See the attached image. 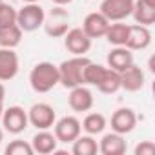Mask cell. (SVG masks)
<instances>
[{
    "mask_svg": "<svg viewBox=\"0 0 155 155\" xmlns=\"http://www.w3.org/2000/svg\"><path fill=\"white\" fill-rule=\"evenodd\" d=\"M99 91L106 93V95H113L120 90V73L111 69V68H106L104 71V77H102V81L99 82Z\"/></svg>",
    "mask_w": 155,
    "mask_h": 155,
    "instance_id": "7402d4cb",
    "label": "cell"
},
{
    "mask_svg": "<svg viewBox=\"0 0 155 155\" xmlns=\"http://www.w3.org/2000/svg\"><path fill=\"white\" fill-rule=\"evenodd\" d=\"M29 84L37 93H48L58 84V68L53 62H38L29 73Z\"/></svg>",
    "mask_w": 155,
    "mask_h": 155,
    "instance_id": "7a4b0ae2",
    "label": "cell"
},
{
    "mask_svg": "<svg viewBox=\"0 0 155 155\" xmlns=\"http://www.w3.org/2000/svg\"><path fill=\"white\" fill-rule=\"evenodd\" d=\"M0 2H2V0H0Z\"/></svg>",
    "mask_w": 155,
    "mask_h": 155,
    "instance_id": "e575fe53",
    "label": "cell"
},
{
    "mask_svg": "<svg viewBox=\"0 0 155 155\" xmlns=\"http://www.w3.org/2000/svg\"><path fill=\"white\" fill-rule=\"evenodd\" d=\"M71 144L73 155H95L99 151V144L93 139V135H79Z\"/></svg>",
    "mask_w": 155,
    "mask_h": 155,
    "instance_id": "44dd1931",
    "label": "cell"
},
{
    "mask_svg": "<svg viewBox=\"0 0 155 155\" xmlns=\"http://www.w3.org/2000/svg\"><path fill=\"white\" fill-rule=\"evenodd\" d=\"M106 124H108V120H106V117L102 113H88L84 117V120L81 122L82 130L88 135H99V133H102L104 128H106Z\"/></svg>",
    "mask_w": 155,
    "mask_h": 155,
    "instance_id": "cb8c5ba5",
    "label": "cell"
},
{
    "mask_svg": "<svg viewBox=\"0 0 155 155\" xmlns=\"http://www.w3.org/2000/svg\"><path fill=\"white\" fill-rule=\"evenodd\" d=\"M2 113H4V106L0 104V119H2Z\"/></svg>",
    "mask_w": 155,
    "mask_h": 155,
    "instance_id": "d6a6232c",
    "label": "cell"
},
{
    "mask_svg": "<svg viewBox=\"0 0 155 155\" xmlns=\"http://www.w3.org/2000/svg\"><path fill=\"white\" fill-rule=\"evenodd\" d=\"M55 137L58 142H73L77 137L82 133V126H81V120L73 117V115H66L58 120H55Z\"/></svg>",
    "mask_w": 155,
    "mask_h": 155,
    "instance_id": "8992f818",
    "label": "cell"
},
{
    "mask_svg": "<svg viewBox=\"0 0 155 155\" xmlns=\"http://www.w3.org/2000/svg\"><path fill=\"white\" fill-rule=\"evenodd\" d=\"M4 99H6V88H4L2 82H0V104L4 102Z\"/></svg>",
    "mask_w": 155,
    "mask_h": 155,
    "instance_id": "f1b7e54d",
    "label": "cell"
},
{
    "mask_svg": "<svg viewBox=\"0 0 155 155\" xmlns=\"http://www.w3.org/2000/svg\"><path fill=\"white\" fill-rule=\"evenodd\" d=\"M128 31H130V26L128 24H122L120 22H110L108 26V31H106V40L113 46H124L126 44V38H128Z\"/></svg>",
    "mask_w": 155,
    "mask_h": 155,
    "instance_id": "603a6c76",
    "label": "cell"
},
{
    "mask_svg": "<svg viewBox=\"0 0 155 155\" xmlns=\"http://www.w3.org/2000/svg\"><path fill=\"white\" fill-rule=\"evenodd\" d=\"M57 144H58V140H57L55 133H51V131H48V130H38V131L33 135V139H31V148H33V151H35V153H40V155L55 153Z\"/></svg>",
    "mask_w": 155,
    "mask_h": 155,
    "instance_id": "e0dca14e",
    "label": "cell"
},
{
    "mask_svg": "<svg viewBox=\"0 0 155 155\" xmlns=\"http://www.w3.org/2000/svg\"><path fill=\"white\" fill-rule=\"evenodd\" d=\"M22 2H26V4H35V2H38V0H22Z\"/></svg>",
    "mask_w": 155,
    "mask_h": 155,
    "instance_id": "1f68e13d",
    "label": "cell"
},
{
    "mask_svg": "<svg viewBox=\"0 0 155 155\" xmlns=\"http://www.w3.org/2000/svg\"><path fill=\"white\" fill-rule=\"evenodd\" d=\"M2 124H4L6 131H9L13 135H18L29 126L28 111L24 108H20V106H9L2 113Z\"/></svg>",
    "mask_w": 155,
    "mask_h": 155,
    "instance_id": "52a82bcc",
    "label": "cell"
},
{
    "mask_svg": "<svg viewBox=\"0 0 155 155\" xmlns=\"http://www.w3.org/2000/svg\"><path fill=\"white\" fill-rule=\"evenodd\" d=\"M99 151L102 155H122L126 153V140L120 133H106L99 142Z\"/></svg>",
    "mask_w": 155,
    "mask_h": 155,
    "instance_id": "ac0fdd59",
    "label": "cell"
},
{
    "mask_svg": "<svg viewBox=\"0 0 155 155\" xmlns=\"http://www.w3.org/2000/svg\"><path fill=\"white\" fill-rule=\"evenodd\" d=\"M53 4H57V6H68V4H71L73 0H51Z\"/></svg>",
    "mask_w": 155,
    "mask_h": 155,
    "instance_id": "f546056e",
    "label": "cell"
},
{
    "mask_svg": "<svg viewBox=\"0 0 155 155\" xmlns=\"http://www.w3.org/2000/svg\"><path fill=\"white\" fill-rule=\"evenodd\" d=\"M22 33H24V31H22L17 24L0 28V48L15 49V48L22 42Z\"/></svg>",
    "mask_w": 155,
    "mask_h": 155,
    "instance_id": "d6986e66",
    "label": "cell"
},
{
    "mask_svg": "<svg viewBox=\"0 0 155 155\" xmlns=\"http://www.w3.org/2000/svg\"><path fill=\"white\" fill-rule=\"evenodd\" d=\"M90 62L86 55H73L71 58L64 60L58 68V84H62L66 90H71L75 86L82 84V71L84 66Z\"/></svg>",
    "mask_w": 155,
    "mask_h": 155,
    "instance_id": "6da1fadb",
    "label": "cell"
},
{
    "mask_svg": "<svg viewBox=\"0 0 155 155\" xmlns=\"http://www.w3.org/2000/svg\"><path fill=\"white\" fill-rule=\"evenodd\" d=\"M144 82H146L144 71L139 66H135V64H131L128 69H124L120 73V88L126 90V91H130V93L140 91L144 88Z\"/></svg>",
    "mask_w": 155,
    "mask_h": 155,
    "instance_id": "9a60e30c",
    "label": "cell"
},
{
    "mask_svg": "<svg viewBox=\"0 0 155 155\" xmlns=\"http://www.w3.org/2000/svg\"><path fill=\"white\" fill-rule=\"evenodd\" d=\"M69 15H68V11L66 9H62V6H57L55 9H53V13L49 15V18L48 20H44V29H46V33L49 35V37H53V38H60V37H64L66 33H68V29H69Z\"/></svg>",
    "mask_w": 155,
    "mask_h": 155,
    "instance_id": "9c48e42d",
    "label": "cell"
},
{
    "mask_svg": "<svg viewBox=\"0 0 155 155\" xmlns=\"http://www.w3.org/2000/svg\"><path fill=\"white\" fill-rule=\"evenodd\" d=\"M110 26V20L101 13V11H93L90 15H86L84 22H82V31L93 40V38H101L106 35Z\"/></svg>",
    "mask_w": 155,
    "mask_h": 155,
    "instance_id": "7c38bea8",
    "label": "cell"
},
{
    "mask_svg": "<svg viewBox=\"0 0 155 155\" xmlns=\"http://www.w3.org/2000/svg\"><path fill=\"white\" fill-rule=\"evenodd\" d=\"M155 153V144L151 140H142L135 146V155H153Z\"/></svg>",
    "mask_w": 155,
    "mask_h": 155,
    "instance_id": "83f0119b",
    "label": "cell"
},
{
    "mask_svg": "<svg viewBox=\"0 0 155 155\" xmlns=\"http://www.w3.org/2000/svg\"><path fill=\"white\" fill-rule=\"evenodd\" d=\"M68 102L73 111H88L93 108V93L86 88V84L75 86V88H71Z\"/></svg>",
    "mask_w": 155,
    "mask_h": 155,
    "instance_id": "5bb4252c",
    "label": "cell"
},
{
    "mask_svg": "<svg viewBox=\"0 0 155 155\" xmlns=\"http://www.w3.org/2000/svg\"><path fill=\"white\" fill-rule=\"evenodd\" d=\"M28 120L37 130H49V128H53V124L57 120V113H55L53 106H49L46 102H37L29 108Z\"/></svg>",
    "mask_w": 155,
    "mask_h": 155,
    "instance_id": "277c9868",
    "label": "cell"
},
{
    "mask_svg": "<svg viewBox=\"0 0 155 155\" xmlns=\"http://www.w3.org/2000/svg\"><path fill=\"white\" fill-rule=\"evenodd\" d=\"M44 20H46V13L38 6V2L26 4L22 9L17 11V26L26 33H31V31L38 29L44 24Z\"/></svg>",
    "mask_w": 155,
    "mask_h": 155,
    "instance_id": "3957f363",
    "label": "cell"
},
{
    "mask_svg": "<svg viewBox=\"0 0 155 155\" xmlns=\"http://www.w3.org/2000/svg\"><path fill=\"white\" fill-rule=\"evenodd\" d=\"M64 46L71 55H86L91 49V38L82 31V28H71L64 35Z\"/></svg>",
    "mask_w": 155,
    "mask_h": 155,
    "instance_id": "ba28073f",
    "label": "cell"
},
{
    "mask_svg": "<svg viewBox=\"0 0 155 155\" xmlns=\"http://www.w3.org/2000/svg\"><path fill=\"white\" fill-rule=\"evenodd\" d=\"M137 126V115L131 108H119L117 111H113L111 115V130L115 133L126 135L131 133Z\"/></svg>",
    "mask_w": 155,
    "mask_h": 155,
    "instance_id": "8fae6325",
    "label": "cell"
},
{
    "mask_svg": "<svg viewBox=\"0 0 155 155\" xmlns=\"http://www.w3.org/2000/svg\"><path fill=\"white\" fill-rule=\"evenodd\" d=\"M11 24H17V9L2 0L0 2V28L11 26Z\"/></svg>",
    "mask_w": 155,
    "mask_h": 155,
    "instance_id": "484cf974",
    "label": "cell"
},
{
    "mask_svg": "<svg viewBox=\"0 0 155 155\" xmlns=\"http://www.w3.org/2000/svg\"><path fill=\"white\" fill-rule=\"evenodd\" d=\"M18 69H20V62H18V55L15 53V49L0 48V82L13 81Z\"/></svg>",
    "mask_w": 155,
    "mask_h": 155,
    "instance_id": "30bf717a",
    "label": "cell"
},
{
    "mask_svg": "<svg viewBox=\"0 0 155 155\" xmlns=\"http://www.w3.org/2000/svg\"><path fill=\"white\" fill-rule=\"evenodd\" d=\"M133 4H135V0H102L99 11L110 22H120L131 15Z\"/></svg>",
    "mask_w": 155,
    "mask_h": 155,
    "instance_id": "5b68a950",
    "label": "cell"
},
{
    "mask_svg": "<svg viewBox=\"0 0 155 155\" xmlns=\"http://www.w3.org/2000/svg\"><path fill=\"white\" fill-rule=\"evenodd\" d=\"M2 139H4V131L0 130V142H2Z\"/></svg>",
    "mask_w": 155,
    "mask_h": 155,
    "instance_id": "836d02e7",
    "label": "cell"
},
{
    "mask_svg": "<svg viewBox=\"0 0 155 155\" xmlns=\"http://www.w3.org/2000/svg\"><path fill=\"white\" fill-rule=\"evenodd\" d=\"M131 17H133V20H135V24H140V26L150 28V26L155 22V8L146 6L142 0H135Z\"/></svg>",
    "mask_w": 155,
    "mask_h": 155,
    "instance_id": "ffe728a7",
    "label": "cell"
},
{
    "mask_svg": "<svg viewBox=\"0 0 155 155\" xmlns=\"http://www.w3.org/2000/svg\"><path fill=\"white\" fill-rule=\"evenodd\" d=\"M6 155H33V148H31V142H26V140H13L6 146Z\"/></svg>",
    "mask_w": 155,
    "mask_h": 155,
    "instance_id": "4316f807",
    "label": "cell"
},
{
    "mask_svg": "<svg viewBox=\"0 0 155 155\" xmlns=\"http://www.w3.org/2000/svg\"><path fill=\"white\" fill-rule=\"evenodd\" d=\"M104 71H106V66L95 64V62L90 60V62L84 66V71H82V84L99 86V82L102 81V77H104Z\"/></svg>",
    "mask_w": 155,
    "mask_h": 155,
    "instance_id": "d4e9b609",
    "label": "cell"
},
{
    "mask_svg": "<svg viewBox=\"0 0 155 155\" xmlns=\"http://www.w3.org/2000/svg\"><path fill=\"white\" fill-rule=\"evenodd\" d=\"M142 2L146 6H150V8H155V0H142Z\"/></svg>",
    "mask_w": 155,
    "mask_h": 155,
    "instance_id": "4dcf8cb0",
    "label": "cell"
},
{
    "mask_svg": "<svg viewBox=\"0 0 155 155\" xmlns=\"http://www.w3.org/2000/svg\"><path fill=\"white\" fill-rule=\"evenodd\" d=\"M131 64H133V53L126 46H115L108 53V68H111L119 73L128 69Z\"/></svg>",
    "mask_w": 155,
    "mask_h": 155,
    "instance_id": "2e32d148",
    "label": "cell"
},
{
    "mask_svg": "<svg viewBox=\"0 0 155 155\" xmlns=\"http://www.w3.org/2000/svg\"><path fill=\"white\" fill-rule=\"evenodd\" d=\"M150 44H151V33L146 26H140V24L130 26L128 38H126V44H124L130 51H142Z\"/></svg>",
    "mask_w": 155,
    "mask_h": 155,
    "instance_id": "4fadbf2b",
    "label": "cell"
}]
</instances>
